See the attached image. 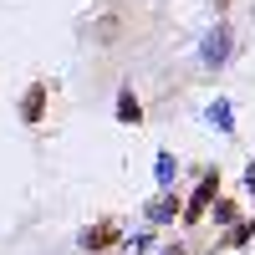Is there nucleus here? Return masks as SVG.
<instances>
[{"instance_id": "obj_1", "label": "nucleus", "mask_w": 255, "mask_h": 255, "mask_svg": "<svg viewBox=\"0 0 255 255\" xmlns=\"http://www.w3.org/2000/svg\"><path fill=\"white\" fill-rule=\"evenodd\" d=\"M199 56H204V67H220V61L230 56V26H225V20H220V26H215V31L204 36V46H199Z\"/></svg>"}, {"instance_id": "obj_2", "label": "nucleus", "mask_w": 255, "mask_h": 255, "mask_svg": "<svg viewBox=\"0 0 255 255\" xmlns=\"http://www.w3.org/2000/svg\"><path fill=\"white\" fill-rule=\"evenodd\" d=\"M215 189H220V174H215V168H209V174L199 179V189H194V199H189V209H184V220H189V225H194V220L204 215V204L215 199Z\"/></svg>"}, {"instance_id": "obj_3", "label": "nucleus", "mask_w": 255, "mask_h": 255, "mask_svg": "<svg viewBox=\"0 0 255 255\" xmlns=\"http://www.w3.org/2000/svg\"><path fill=\"white\" fill-rule=\"evenodd\" d=\"M41 113H46V87L36 82V87L20 97V118H26V123H41Z\"/></svg>"}, {"instance_id": "obj_4", "label": "nucleus", "mask_w": 255, "mask_h": 255, "mask_svg": "<svg viewBox=\"0 0 255 255\" xmlns=\"http://www.w3.org/2000/svg\"><path fill=\"white\" fill-rule=\"evenodd\" d=\"M174 215H179V204H174V194H163V199H153V204H148V220H153V225H168Z\"/></svg>"}, {"instance_id": "obj_5", "label": "nucleus", "mask_w": 255, "mask_h": 255, "mask_svg": "<svg viewBox=\"0 0 255 255\" xmlns=\"http://www.w3.org/2000/svg\"><path fill=\"white\" fill-rule=\"evenodd\" d=\"M118 240V230L113 225H97V230H82V245H87V250H102V245H113Z\"/></svg>"}, {"instance_id": "obj_6", "label": "nucleus", "mask_w": 255, "mask_h": 255, "mask_svg": "<svg viewBox=\"0 0 255 255\" xmlns=\"http://www.w3.org/2000/svg\"><path fill=\"white\" fill-rule=\"evenodd\" d=\"M118 118H123V123H138V118H143V108H138V97H133V92H123V97H118Z\"/></svg>"}, {"instance_id": "obj_7", "label": "nucleus", "mask_w": 255, "mask_h": 255, "mask_svg": "<svg viewBox=\"0 0 255 255\" xmlns=\"http://www.w3.org/2000/svg\"><path fill=\"white\" fill-rule=\"evenodd\" d=\"M209 123L230 133V128H235V118H230V102H215V108H209Z\"/></svg>"}, {"instance_id": "obj_8", "label": "nucleus", "mask_w": 255, "mask_h": 255, "mask_svg": "<svg viewBox=\"0 0 255 255\" xmlns=\"http://www.w3.org/2000/svg\"><path fill=\"white\" fill-rule=\"evenodd\" d=\"M163 255H184V250H179V245H174V250H163Z\"/></svg>"}]
</instances>
